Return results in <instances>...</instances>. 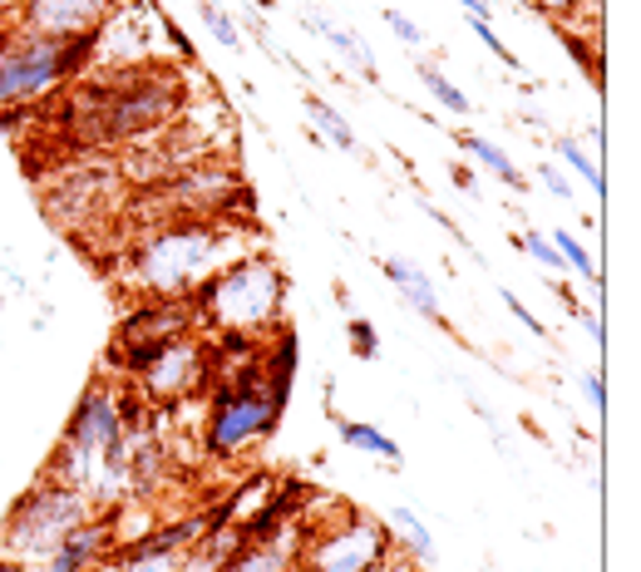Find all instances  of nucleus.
Listing matches in <instances>:
<instances>
[{
    "label": "nucleus",
    "mask_w": 641,
    "mask_h": 572,
    "mask_svg": "<svg viewBox=\"0 0 641 572\" xmlns=\"http://www.w3.org/2000/svg\"><path fill=\"white\" fill-rule=\"evenodd\" d=\"M460 148H464V154H474L484 168H494V174H499L503 183H509L513 193H523V188H529V178H523L519 168L509 164V154H503V148H494L489 139H479V134H460Z\"/></svg>",
    "instance_id": "obj_15"
},
{
    "label": "nucleus",
    "mask_w": 641,
    "mask_h": 572,
    "mask_svg": "<svg viewBox=\"0 0 641 572\" xmlns=\"http://www.w3.org/2000/svg\"><path fill=\"white\" fill-rule=\"evenodd\" d=\"M568 55H572V65H582V70L592 75V85H602V65H598V45L592 40H582V36H572L568 30Z\"/></svg>",
    "instance_id": "obj_23"
},
{
    "label": "nucleus",
    "mask_w": 641,
    "mask_h": 572,
    "mask_svg": "<svg viewBox=\"0 0 641 572\" xmlns=\"http://www.w3.org/2000/svg\"><path fill=\"white\" fill-rule=\"evenodd\" d=\"M306 114L316 119V129H320V139H326V144L346 148V154H361V144H356V134H351L346 114H336L326 99H316V95H306Z\"/></svg>",
    "instance_id": "obj_14"
},
{
    "label": "nucleus",
    "mask_w": 641,
    "mask_h": 572,
    "mask_svg": "<svg viewBox=\"0 0 641 572\" xmlns=\"http://www.w3.org/2000/svg\"><path fill=\"white\" fill-rule=\"evenodd\" d=\"M109 6L114 0H16V26L50 40H70V36H89V30H105Z\"/></svg>",
    "instance_id": "obj_9"
},
{
    "label": "nucleus",
    "mask_w": 641,
    "mask_h": 572,
    "mask_svg": "<svg viewBox=\"0 0 641 572\" xmlns=\"http://www.w3.org/2000/svg\"><path fill=\"white\" fill-rule=\"evenodd\" d=\"M381 272L400 286V296H405V302L415 306V312L425 316L430 326H444V331H450V322H444V312H440V296H434V282L415 267V262H395V257L385 262V257H381Z\"/></svg>",
    "instance_id": "obj_12"
},
{
    "label": "nucleus",
    "mask_w": 641,
    "mask_h": 572,
    "mask_svg": "<svg viewBox=\"0 0 641 572\" xmlns=\"http://www.w3.org/2000/svg\"><path fill=\"white\" fill-rule=\"evenodd\" d=\"M326 40L336 45L341 55H346V65H351L356 75L375 79V55H371V45H365L361 30H351V26H331V30H326Z\"/></svg>",
    "instance_id": "obj_17"
},
{
    "label": "nucleus",
    "mask_w": 641,
    "mask_h": 572,
    "mask_svg": "<svg viewBox=\"0 0 641 572\" xmlns=\"http://www.w3.org/2000/svg\"><path fill=\"white\" fill-rule=\"evenodd\" d=\"M558 158H563L568 168H578V174L592 183V193H598V198H602V193H607V178H602V168L592 164L588 154H582V144H578V139H558Z\"/></svg>",
    "instance_id": "obj_21"
},
{
    "label": "nucleus",
    "mask_w": 641,
    "mask_h": 572,
    "mask_svg": "<svg viewBox=\"0 0 641 572\" xmlns=\"http://www.w3.org/2000/svg\"><path fill=\"white\" fill-rule=\"evenodd\" d=\"M198 326L223 331H243V336H267L282 326V306H286V277L267 252H247V257L227 262L223 272H213L198 292L188 296Z\"/></svg>",
    "instance_id": "obj_3"
},
{
    "label": "nucleus",
    "mask_w": 641,
    "mask_h": 572,
    "mask_svg": "<svg viewBox=\"0 0 641 572\" xmlns=\"http://www.w3.org/2000/svg\"><path fill=\"white\" fill-rule=\"evenodd\" d=\"M454 188H464V193H474V174H469V168H454Z\"/></svg>",
    "instance_id": "obj_33"
},
{
    "label": "nucleus",
    "mask_w": 641,
    "mask_h": 572,
    "mask_svg": "<svg viewBox=\"0 0 641 572\" xmlns=\"http://www.w3.org/2000/svg\"><path fill=\"white\" fill-rule=\"evenodd\" d=\"M346 336H351V351H356L361 361L375 356V326H371V322H361V316H356V322L346 326Z\"/></svg>",
    "instance_id": "obj_24"
},
{
    "label": "nucleus",
    "mask_w": 641,
    "mask_h": 572,
    "mask_svg": "<svg viewBox=\"0 0 641 572\" xmlns=\"http://www.w3.org/2000/svg\"><path fill=\"white\" fill-rule=\"evenodd\" d=\"M99 50V30L70 40H50L36 30H0V109L6 105H36V99L55 95L60 85H70L79 70H89Z\"/></svg>",
    "instance_id": "obj_4"
},
{
    "label": "nucleus",
    "mask_w": 641,
    "mask_h": 572,
    "mask_svg": "<svg viewBox=\"0 0 641 572\" xmlns=\"http://www.w3.org/2000/svg\"><path fill=\"white\" fill-rule=\"evenodd\" d=\"M233 193H243V174L233 164H217V158H193V164L174 168V178L164 183L174 217H227Z\"/></svg>",
    "instance_id": "obj_8"
},
{
    "label": "nucleus",
    "mask_w": 641,
    "mask_h": 572,
    "mask_svg": "<svg viewBox=\"0 0 641 572\" xmlns=\"http://www.w3.org/2000/svg\"><path fill=\"white\" fill-rule=\"evenodd\" d=\"M582 326H588V336L598 341V346H602V341H607V336H602V322H598V316H592V312H582Z\"/></svg>",
    "instance_id": "obj_32"
},
{
    "label": "nucleus",
    "mask_w": 641,
    "mask_h": 572,
    "mask_svg": "<svg viewBox=\"0 0 641 572\" xmlns=\"http://www.w3.org/2000/svg\"><path fill=\"white\" fill-rule=\"evenodd\" d=\"M183 99V79L174 70L158 65H114L99 85H85L70 99V124L79 144H119V139H144L158 134L164 124L178 119Z\"/></svg>",
    "instance_id": "obj_1"
},
{
    "label": "nucleus",
    "mask_w": 641,
    "mask_h": 572,
    "mask_svg": "<svg viewBox=\"0 0 641 572\" xmlns=\"http://www.w3.org/2000/svg\"><path fill=\"white\" fill-rule=\"evenodd\" d=\"M529 6H538V10H543V16H553L558 26H568V20L578 16V6H582V0H529Z\"/></svg>",
    "instance_id": "obj_26"
},
{
    "label": "nucleus",
    "mask_w": 641,
    "mask_h": 572,
    "mask_svg": "<svg viewBox=\"0 0 641 572\" xmlns=\"http://www.w3.org/2000/svg\"><path fill=\"white\" fill-rule=\"evenodd\" d=\"M503 306H509V312H513V316H519V322H523V326H529V331H533V336H543V322H538V316H533V312H529V306H523V302H519V296H513V292H503Z\"/></svg>",
    "instance_id": "obj_27"
},
{
    "label": "nucleus",
    "mask_w": 641,
    "mask_h": 572,
    "mask_svg": "<svg viewBox=\"0 0 641 572\" xmlns=\"http://www.w3.org/2000/svg\"><path fill=\"white\" fill-rule=\"evenodd\" d=\"M95 519V503H89L79 489L55 484V479H40L26 499L10 509L6 529H0V553L20 558L26 568L45 563L55 548L65 543L70 533H79L85 523Z\"/></svg>",
    "instance_id": "obj_6"
},
{
    "label": "nucleus",
    "mask_w": 641,
    "mask_h": 572,
    "mask_svg": "<svg viewBox=\"0 0 641 572\" xmlns=\"http://www.w3.org/2000/svg\"><path fill=\"white\" fill-rule=\"evenodd\" d=\"M0 572H30V568L20 563V558H6V553H0Z\"/></svg>",
    "instance_id": "obj_35"
},
{
    "label": "nucleus",
    "mask_w": 641,
    "mask_h": 572,
    "mask_svg": "<svg viewBox=\"0 0 641 572\" xmlns=\"http://www.w3.org/2000/svg\"><path fill=\"white\" fill-rule=\"evenodd\" d=\"M227 381L213 385V405H208V444L213 460H237L243 450H252L257 440H267L277 430L282 410L267 395V346H257L252 356L237 365H227Z\"/></svg>",
    "instance_id": "obj_5"
},
{
    "label": "nucleus",
    "mask_w": 641,
    "mask_h": 572,
    "mask_svg": "<svg viewBox=\"0 0 641 572\" xmlns=\"http://www.w3.org/2000/svg\"><path fill=\"white\" fill-rule=\"evenodd\" d=\"M543 188H548V193H553V198H563V203L572 198V183H568L563 174H558V168H553V164H543Z\"/></svg>",
    "instance_id": "obj_28"
},
{
    "label": "nucleus",
    "mask_w": 641,
    "mask_h": 572,
    "mask_svg": "<svg viewBox=\"0 0 641 572\" xmlns=\"http://www.w3.org/2000/svg\"><path fill=\"white\" fill-rule=\"evenodd\" d=\"M391 529H395V533L410 543V553H415V563H425V568H430V563H440V553H434V538H430V529H425V523H420L410 509H391Z\"/></svg>",
    "instance_id": "obj_16"
},
{
    "label": "nucleus",
    "mask_w": 641,
    "mask_h": 572,
    "mask_svg": "<svg viewBox=\"0 0 641 572\" xmlns=\"http://www.w3.org/2000/svg\"><path fill=\"white\" fill-rule=\"evenodd\" d=\"M105 553H114V533H109V509L105 519H89L79 533H70L60 548H55L45 563H36L30 572H89Z\"/></svg>",
    "instance_id": "obj_11"
},
{
    "label": "nucleus",
    "mask_w": 641,
    "mask_h": 572,
    "mask_svg": "<svg viewBox=\"0 0 641 572\" xmlns=\"http://www.w3.org/2000/svg\"><path fill=\"white\" fill-rule=\"evenodd\" d=\"M198 16H203V26L213 30V40L223 45V50H237V45H243V30H237V20L227 16L223 6H213V0H203V6H198Z\"/></svg>",
    "instance_id": "obj_20"
},
{
    "label": "nucleus",
    "mask_w": 641,
    "mask_h": 572,
    "mask_svg": "<svg viewBox=\"0 0 641 572\" xmlns=\"http://www.w3.org/2000/svg\"><path fill=\"white\" fill-rule=\"evenodd\" d=\"M513 243H519L523 252H529V257H533V262H543V267H548V272H563V267H568V262H563V257H558V247H553V243H548V237H543V233H523V237H513Z\"/></svg>",
    "instance_id": "obj_22"
},
{
    "label": "nucleus",
    "mask_w": 641,
    "mask_h": 572,
    "mask_svg": "<svg viewBox=\"0 0 641 572\" xmlns=\"http://www.w3.org/2000/svg\"><path fill=\"white\" fill-rule=\"evenodd\" d=\"M548 243H553V247H558V257H563V262H568V267H572V272H578V277H582V282H588V286H602V272H598V262H592V252H588V247H582V243H578V233H568V227H558V233H553V237H548Z\"/></svg>",
    "instance_id": "obj_18"
},
{
    "label": "nucleus",
    "mask_w": 641,
    "mask_h": 572,
    "mask_svg": "<svg viewBox=\"0 0 641 572\" xmlns=\"http://www.w3.org/2000/svg\"><path fill=\"white\" fill-rule=\"evenodd\" d=\"M381 16H385V26H391V30H395V36L405 40V45H425V30H420L410 16H400V10H381Z\"/></svg>",
    "instance_id": "obj_25"
},
{
    "label": "nucleus",
    "mask_w": 641,
    "mask_h": 572,
    "mask_svg": "<svg viewBox=\"0 0 641 572\" xmlns=\"http://www.w3.org/2000/svg\"><path fill=\"white\" fill-rule=\"evenodd\" d=\"M0 306H6V296H0Z\"/></svg>",
    "instance_id": "obj_36"
},
{
    "label": "nucleus",
    "mask_w": 641,
    "mask_h": 572,
    "mask_svg": "<svg viewBox=\"0 0 641 572\" xmlns=\"http://www.w3.org/2000/svg\"><path fill=\"white\" fill-rule=\"evenodd\" d=\"M164 36H168V40H174V45H178V55H193V40H188V36H183V30L174 26V20H164Z\"/></svg>",
    "instance_id": "obj_31"
},
{
    "label": "nucleus",
    "mask_w": 641,
    "mask_h": 572,
    "mask_svg": "<svg viewBox=\"0 0 641 572\" xmlns=\"http://www.w3.org/2000/svg\"><path fill=\"white\" fill-rule=\"evenodd\" d=\"M415 75L425 79V89H430L434 99H440L444 109H454V114H474V105H469V95H464V89H454L450 79H444L440 70H434L430 60H420V55H415Z\"/></svg>",
    "instance_id": "obj_19"
},
{
    "label": "nucleus",
    "mask_w": 641,
    "mask_h": 572,
    "mask_svg": "<svg viewBox=\"0 0 641 572\" xmlns=\"http://www.w3.org/2000/svg\"><path fill=\"white\" fill-rule=\"evenodd\" d=\"M460 10H464L469 20H484V26H489V16H494V10H489V0H460Z\"/></svg>",
    "instance_id": "obj_30"
},
{
    "label": "nucleus",
    "mask_w": 641,
    "mask_h": 572,
    "mask_svg": "<svg viewBox=\"0 0 641 572\" xmlns=\"http://www.w3.org/2000/svg\"><path fill=\"white\" fill-rule=\"evenodd\" d=\"M336 430H341V444H356V450L375 454V460L400 464V444L391 440V434H381L375 425H356V420H336Z\"/></svg>",
    "instance_id": "obj_13"
},
{
    "label": "nucleus",
    "mask_w": 641,
    "mask_h": 572,
    "mask_svg": "<svg viewBox=\"0 0 641 572\" xmlns=\"http://www.w3.org/2000/svg\"><path fill=\"white\" fill-rule=\"evenodd\" d=\"M582 391H588V405H592V410H607V385H602V375H582Z\"/></svg>",
    "instance_id": "obj_29"
},
{
    "label": "nucleus",
    "mask_w": 641,
    "mask_h": 572,
    "mask_svg": "<svg viewBox=\"0 0 641 572\" xmlns=\"http://www.w3.org/2000/svg\"><path fill=\"white\" fill-rule=\"evenodd\" d=\"M302 533V572H375L391 558V529L351 509L336 523H312Z\"/></svg>",
    "instance_id": "obj_7"
},
{
    "label": "nucleus",
    "mask_w": 641,
    "mask_h": 572,
    "mask_svg": "<svg viewBox=\"0 0 641 572\" xmlns=\"http://www.w3.org/2000/svg\"><path fill=\"white\" fill-rule=\"evenodd\" d=\"M375 572H415V563H395V558H385V563L375 568Z\"/></svg>",
    "instance_id": "obj_34"
},
{
    "label": "nucleus",
    "mask_w": 641,
    "mask_h": 572,
    "mask_svg": "<svg viewBox=\"0 0 641 572\" xmlns=\"http://www.w3.org/2000/svg\"><path fill=\"white\" fill-rule=\"evenodd\" d=\"M193 331H198L193 302H183V296H148V306L124 316L119 341H154V346H164V341L193 336Z\"/></svg>",
    "instance_id": "obj_10"
},
{
    "label": "nucleus",
    "mask_w": 641,
    "mask_h": 572,
    "mask_svg": "<svg viewBox=\"0 0 641 572\" xmlns=\"http://www.w3.org/2000/svg\"><path fill=\"white\" fill-rule=\"evenodd\" d=\"M243 233L227 217H168L129 247V282L148 296L188 302L213 272L237 262Z\"/></svg>",
    "instance_id": "obj_2"
}]
</instances>
